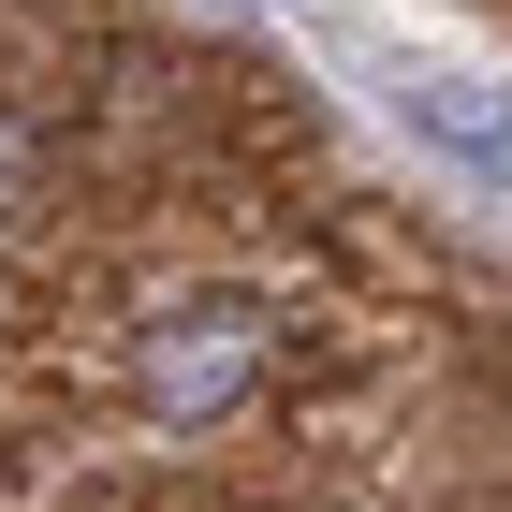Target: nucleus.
Returning <instances> with one entry per match:
<instances>
[{"mask_svg":"<svg viewBox=\"0 0 512 512\" xmlns=\"http://www.w3.org/2000/svg\"><path fill=\"white\" fill-rule=\"evenodd\" d=\"M30 205H44V132L0 118V220H30Z\"/></svg>","mask_w":512,"mask_h":512,"instance_id":"obj_3","label":"nucleus"},{"mask_svg":"<svg viewBox=\"0 0 512 512\" xmlns=\"http://www.w3.org/2000/svg\"><path fill=\"white\" fill-rule=\"evenodd\" d=\"M395 132H410L425 161H454L469 191H498V205H512V88H498V74H469V59L410 74V88H395Z\"/></svg>","mask_w":512,"mask_h":512,"instance_id":"obj_2","label":"nucleus"},{"mask_svg":"<svg viewBox=\"0 0 512 512\" xmlns=\"http://www.w3.org/2000/svg\"><path fill=\"white\" fill-rule=\"evenodd\" d=\"M264 366H278V308L264 293H176L132 337V410L147 425H235L264 395Z\"/></svg>","mask_w":512,"mask_h":512,"instance_id":"obj_1","label":"nucleus"}]
</instances>
